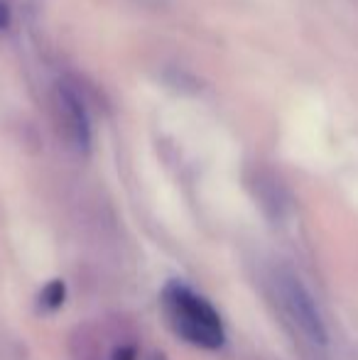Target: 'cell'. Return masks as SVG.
Returning <instances> with one entry per match:
<instances>
[{
  "label": "cell",
  "instance_id": "5",
  "mask_svg": "<svg viewBox=\"0 0 358 360\" xmlns=\"http://www.w3.org/2000/svg\"><path fill=\"white\" fill-rule=\"evenodd\" d=\"M64 302H67V285H64V280H52V282H47V285L39 289L37 311L54 314V311H59V309L64 307Z\"/></svg>",
  "mask_w": 358,
  "mask_h": 360
},
{
  "label": "cell",
  "instance_id": "4",
  "mask_svg": "<svg viewBox=\"0 0 358 360\" xmlns=\"http://www.w3.org/2000/svg\"><path fill=\"white\" fill-rule=\"evenodd\" d=\"M115 336V316L84 321L72 328L67 341L69 360H108Z\"/></svg>",
  "mask_w": 358,
  "mask_h": 360
},
{
  "label": "cell",
  "instance_id": "1",
  "mask_svg": "<svg viewBox=\"0 0 358 360\" xmlns=\"http://www.w3.org/2000/svg\"><path fill=\"white\" fill-rule=\"evenodd\" d=\"M160 307L170 328L189 346L219 351L226 343V326L221 314L209 299L201 297L186 282H167L160 294Z\"/></svg>",
  "mask_w": 358,
  "mask_h": 360
},
{
  "label": "cell",
  "instance_id": "6",
  "mask_svg": "<svg viewBox=\"0 0 358 360\" xmlns=\"http://www.w3.org/2000/svg\"><path fill=\"white\" fill-rule=\"evenodd\" d=\"M8 8L5 5H0V27H8Z\"/></svg>",
  "mask_w": 358,
  "mask_h": 360
},
{
  "label": "cell",
  "instance_id": "7",
  "mask_svg": "<svg viewBox=\"0 0 358 360\" xmlns=\"http://www.w3.org/2000/svg\"><path fill=\"white\" fill-rule=\"evenodd\" d=\"M150 360H167V358H165L162 353H158V356H153V358H150Z\"/></svg>",
  "mask_w": 358,
  "mask_h": 360
},
{
  "label": "cell",
  "instance_id": "2",
  "mask_svg": "<svg viewBox=\"0 0 358 360\" xmlns=\"http://www.w3.org/2000/svg\"><path fill=\"white\" fill-rule=\"evenodd\" d=\"M272 292H275V302L280 307L285 321L292 326V331L309 346L324 348L326 341H329L324 316H321L319 307H317V299L312 297L307 285L300 280V275L292 272L290 267L275 270Z\"/></svg>",
  "mask_w": 358,
  "mask_h": 360
},
{
  "label": "cell",
  "instance_id": "3",
  "mask_svg": "<svg viewBox=\"0 0 358 360\" xmlns=\"http://www.w3.org/2000/svg\"><path fill=\"white\" fill-rule=\"evenodd\" d=\"M57 118L64 143L77 152H89L91 123L87 115V105L72 86H59L57 89Z\"/></svg>",
  "mask_w": 358,
  "mask_h": 360
}]
</instances>
